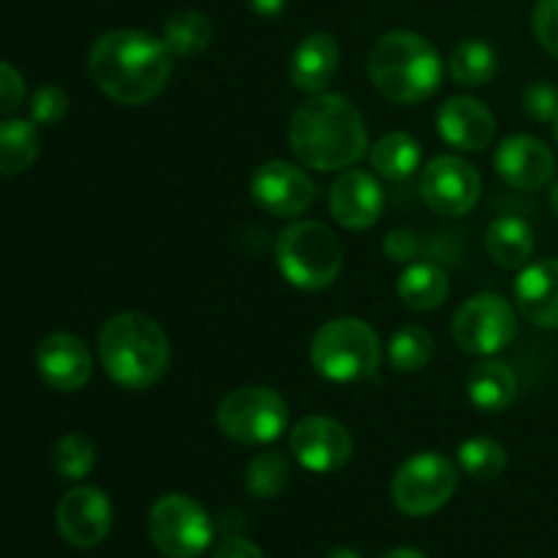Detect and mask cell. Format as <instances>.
<instances>
[{
	"instance_id": "obj_1",
	"label": "cell",
	"mask_w": 558,
	"mask_h": 558,
	"mask_svg": "<svg viewBox=\"0 0 558 558\" xmlns=\"http://www.w3.org/2000/svg\"><path fill=\"white\" fill-rule=\"evenodd\" d=\"M172 58L163 38L120 27L96 38L87 54V71L109 101L142 107L167 90L174 71Z\"/></svg>"
},
{
	"instance_id": "obj_2",
	"label": "cell",
	"mask_w": 558,
	"mask_h": 558,
	"mask_svg": "<svg viewBox=\"0 0 558 558\" xmlns=\"http://www.w3.org/2000/svg\"><path fill=\"white\" fill-rule=\"evenodd\" d=\"M289 147L303 167L343 172L368 153V125L349 98L314 93L289 120Z\"/></svg>"
},
{
	"instance_id": "obj_3",
	"label": "cell",
	"mask_w": 558,
	"mask_h": 558,
	"mask_svg": "<svg viewBox=\"0 0 558 558\" xmlns=\"http://www.w3.org/2000/svg\"><path fill=\"white\" fill-rule=\"evenodd\" d=\"M98 360L123 390L158 385L172 363V343L153 316L140 311L109 316L98 330Z\"/></svg>"
},
{
	"instance_id": "obj_4",
	"label": "cell",
	"mask_w": 558,
	"mask_h": 558,
	"mask_svg": "<svg viewBox=\"0 0 558 558\" xmlns=\"http://www.w3.org/2000/svg\"><path fill=\"white\" fill-rule=\"evenodd\" d=\"M376 90L392 104L417 107L434 98L445 80V63L434 44L412 31H390L376 38L368 54Z\"/></svg>"
},
{
	"instance_id": "obj_5",
	"label": "cell",
	"mask_w": 558,
	"mask_h": 558,
	"mask_svg": "<svg viewBox=\"0 0 558 558\" xmlns=\"http://www.w3.org/2000/svg\"><path fill=\"white\" fill-rule=\"evenodd\" d=\"M311 365L327 381H365L381 365V338L357 316H338L322 325L311 341Z\"/></svg>"
},
{
	"instance_id": "obj_6",
	"label": "cell",
	"mask_w": 558,
	"mask_h": 558,
	"mask_svg": "<svg viewBox=\"0 0 558 558\" xmlns=\"http://www.w3.org/2000/svg\"><path fill=\"white\" fill-rule=\"evenodd\" d=\"M276 262L292 287L319 292L343 270V245L322 221H292L276 240Z\"/></svg>"
},
{
	"instance_id": "obj_7",
	"label": "cell",
	"mask_w": 558,
	"mask_h": 558,
	"mask_svg": "<svg viewBox=\"0 0 558 558\" xmlns=\"http://www.w3.org/2000/svg\"><path fill=\"white\" fill-rule=\"evenodd\" d=\"M216 425L238 445H270L287 430L289 407L272 387H238L218 403Z\"/></svg>"
},
{
	"instance_id": "obj_8",
	"label": "cell",
	"mask_w": 558,
	"mask_h": 558,
	"mask_svg": "<svg viewBox=\"0 0 558 558\" xmlns=\"http://www.w3.org/2000/svg\"><path fill=\"white\" fill-rule=\"evenodd\" d=\"M458 490V466L441 452H417L398 466L390 496L403 515L428 518Z\"/></svg>"
},
{
	"instance_id": "obj_9",
	"label": "cell",
	"mask_w": 558,
	"mask_h": 558,
	"mask_svg": "<svg viewBox=\"0 0 558 558\" xmlns=\"http://www.w3.org/2000/svg\"><path fill=\"white\" fill-rule=\"evenodd\" d=\"M147 534L161 556L196 558L210 548L213 521L199 501L183 494H169L150 507Z\"/></svg>"
},
{
	"instance_id": "obj_10",
	"label": "cell",
	"mask_w": 558,
	"mask_h": 558,
	"mask_svg": "<svg viewBox=\"0 0 558 558\" xmlns=\"http://www.w3.org/2000/svg\"><path fill=\"white\" fill-rule=\"evenodd\" d=\"M452 338L469 354L490 357L518 336V314L499 294H474L452 316Z\"/></svg>"
},
{
	"instance_id": "obj_11",
	"label": "cell",
	"mask_w": 558,
	"mask_h": 558,
	"mask_svg": "<svg viewBox=\"0 0 558 558\" xmlns=\"http://www.w3.org/2000/svg\"><path fill=\"white\" fill-rule=\"evenodd\" d=\"M483 194V178L461 156H436L420 169V196L439 216H466Z\"/></svg>"
},
{
	"instance_id": "obj_12",
	"label": "cell",
	"mask_w": 558,
	"mask_h": 558,
	"mask_svg": "<svg viewBox=\"0 0 558 558\" xmlns=\"http://www.w3.org/2000/svg\"><path fill=\"white\" fill-rule=\"evenodd\" d=\"M289 450L294 461L314 474L341 472L352 461L354 441L347 425L325 414L303 417L289 434Z\"/></svg>"
},
{
	"instance_id": "obj_13",
	"label": "cell",
	"mask_w": 558,
	"mask_h": 558,
	"mask_svg": "<svg viewBox=\"0 0 558 558\" xmlns=\"http://www.w3.org/2000/svg\"><path fill=\"white\" fill-rule=\"evenodd\" d=\"M251 199L272 218H300L314 205L316 185L298 163L267 161L251 174Z\"/></svg>"
},
{
	"instance_id": "obj_14",
	"label": "cell",
	"mask_w": 558,
	"mask_h": 558,
	"mask_svg": "<svg viewBox=\"0 0 558 558\" xmlns=\"http://www.w3.org/2000/svg\"><path fill=\"white\" fill-rule=\"evenodd\" d=\"M112 501L96 485H76L58 505V532L71 548L90 550L112 532Z\"/></svg>"
},
{
	"instance_id": "obj_15",
	"label": "cell",
	"mask_w": 558,
	"mask_h": 558,
	"mask_svg": "<svg viewBox=\"0 0 558 558\" xmlns=\"http://www.w3.org/2000/svg\"><path fill=\"white\" fill-rule=\"evenodd\" d=\"M494 167L507 185L518 191H539L556 178V156L543 140L515 134L499 142Z\"/></svg>"
},
{
	"instance_id": "obj_16",
	"label": "cell",
	"mask_w": 558,
	"mask_h": 558,
	"mask_svg": "<svg viewBox=\"0 0 558 558\" xmlns=\"http://www.w3.org/2000/svg\"><path fill=\"white\" fill-rule=\"evenodd\" d=\"M330 213L343 229H360L374 227L385 213V189L376 180L374 172L368 169H343L330 185Z\"/></svg>"
},
{
	"instance_id": "obj_17",
	"label": "cell",
	"mask_w": 558,
	"mask_h": 558,
	"mask_svg": "<svg viewBox=\"0 0 558 558\" xmlns=\"http://www.w3.org/2000/svg\"><path fill=\"white\" fill-rule=\"evenodd\" d=\"M38 376L58 392H76L90 381L93 354L82 338L71 332H52L36 349Z\"/></svg>"
},
{
	"instance_id": "obj_18",
	"label": "cell",
	"mask_w": 558,
	"mask_h": 558,
	"mask_svg": "<svg viewBox=\"0 0 558 558\" xmlns=\"http://www.w3.org/2000/svg\"><path fill=\"white\" fill-rule=\"evenodd\" d=\"M441 140L463 153H480L494 142L496 118L483 101L472 96H452L436 112Z\"/></svg>"
},
{
	"instance_id": "obj_19",
	"label": "cell",
	"mask_w": 558,
	"mask_h": 558,
	"mask_svg": "<svg viewBox=\"0 0 558 558\" xmlns=\"http://www.w3.org/2000/svg\"><path fill=\"white\" fill-rule=\"evenodd\" d=\"M512 294L523 319L543 330H558V259L523 267Z\"/></svg>"
},
{
	"instance_id": "obj_20",
	"label": "cell",
	"mask_w": 558,
	"mask_h": 558,
	"mask_svg": "<svg viewBox=\"0 0 558 558\" xmlns=\"http://www.w3.org/2000/svg\"><path fill=\"white\" fill-rule=\"evenodd\" d=\"M338 65H341V49L330 33H311L294 47L289 60V80L298 90L325 93L330 82L336 80Z\"/></svg>"
},
{
	"instance_id": "obj_21",
	"label": "cell",
	"mask_w": 558,
	"mask_h": 558,
	"mask_svg": "<svg viewBox=\"0 0 558 558\" xmlns=\"http://www.w3.org/2000/svg\"><path fill=\"white\" fill-rule=\"evenodd\" d=\"M466 392L469 401H472L480 412L499 414L515 403L518 376L507 363L485 360V363L474 365V368L469 371Z\"/></svg>"
},
{
	"instance_id": "obj_22",
	"label": "cell",
	"mask_w": 558,
	"mask_h": 558,
	"mask_svg": "<svg viewBox=\"0 0 558 558\" xmlns=\"http://www.w3.org/2000/svg\"><path fill=\"white\" fill-rule=\"evenodd\" d=\"M398 298L407 308L428 314V311L441 308L450 298V278L434 262H412L398 278Z\"/></svg>"
},
{
	"instance_id": "obj_23",
	"label": "cell",
	"mask_w": 558,
	"mask_h": 558,
	"mask_svg": "<svg viewBox=\"0 0 558 558\" xmlns=\"http://www.w3.org/2000/svg\"><path fill=\"white\" fill-rule=\"evenodd\" d=\"M485 251L505 270H518L534 254V229L518 216H501L485 232Z\"/></svg>"
},
{
	"instance_id": "obj_24",
	"label": "cell",
	"mask_w": 558,
	"mask_h": 558,
	"mask_svg": "<svg viewBox=\"0 0 558 558\" xmlns=\"http://www.w3.org/2000/svg\"><path fill=\"white\" fill-rule=\"evenodd\" d=\"M423 167V147L407 131H390L371 147V169L390 183H403Z\"/></svg>"
},
{
	"instance_id": "obj_25",
	"label": "cell",
	"mask_w": 558,
	"mask_h": 558,
	"mask_svg": "<svg viewBox=\"0 0 558 558\" xmlns=\"http://www.w3.org/2000/svg\"><path fill=\"white\" fill-rule=\"evenodd\" d=\"M41 136L33 120H0V174H22L36 163Z\"/></svg>"
},
{
	"instance_id": "obj_26",
	"label": "cell",
	"mask_w": 558,
	"mask_h": 558,
	"mask_svg": "<svg viewBox=\"0 0 558 558\" xmlns=\"http://www.w3.org/2000/svg\"><path fill=\"white\" fill-rule=\"evenodd\" d=\"M499 71V54L483 38H463L450 52V76L461 87H483Z\"/></svg>"
},
{
	"instance_id": "obj_27",
	"label": "cell",
	"mask_w": 558,
	"mask_h": 558,
	"mask_svg": "<svg viewBox=\"0 0 558 558\" xmlns=\"http://www.w3.org/2000/svg\"><path fill=\"white\" fill-rule=\"evenodd\" d=\"M161 38L174 58H199L213 41V22L202 11H178L163 22Z\"/></svg>"
},
{
	"instance_id": "obj_28",
	"label": "cell",
	"mask_w": 558,
	"mask_h": 558,
	"mask_svg": "<svg viewBox=\"0 0 558 558\" xmlns=\"http://www.w3.org/2000/svg\"><path fill=\"white\" fill-rule=\"evenodd\" d=\"M436 354V341L430 330L420 325H403L392 332L390 343H387V357L390 365L401 374H417V371L428 368L430 360Z\"/></svg>"
},
{
	"instance_id": "obj_29",
	"label": "cell",
	"mask_w": 558,
	"mask_h": 558,
	"mask_svg": "<svg viewBox=\"0 0 558 558\" xmlns=\"http://www.w3.org/2000/svg\"><path fill=\"white\" fill-rule=\"evenodd\" d=\"M458 469L472 480H496L507 469V450L496 439L488 436H474L458 447Z\"/></svg>"
},
{
	"instance_id": "obj_30",
	"label": "cell",
	"mask_w": 558,
	"mask_h": 558,
	"mask_svg": "<svg viewBox=\"0 0 558 558\" xmlns=\"http://www.w3.org/2000/svg\"><path fill=\"white\" fill-rule=\"evenodd\" d=\"M289 483V461L278 450L259 452L245 469V488L254 499H276Z\"/></svg>"
},
{
	"instance_id": "obj_31",
	"label": "cell",
	"mask_w": 558,
	"mask_h": 558,
	"mask_svg": "<svg viewBox=\"0 0 558 558\" xmlns=\"http://www.w3.org/2000/svg\"><path fill=\"white\" fill-rule=\"evenodd\" d=\"M52 466L63 480H85L96 466V447L82 434L60 436L52 447Z\"/></svg>"
},
{
	"instance_id": "obj_32",
	"label": "cell",
	"mask_w": 558,
	"mask_h": 558,
	"mask_svg": "<svg viewBox=\"0 0 558 558\" xmlns=\"http://www.w3.org/2000/svg\"><path fill=\"white\" fill-rule=\"evenodd\" d=\"M27 109H31V120L36 125H54L69 112V96H65L63 87L41 85L31 96Z\"/></svg>"
},
{
	"instance_id": "obj_33",
	"label": "cell",
	"mask_w": 558,
	"mask_h": 558,
	"mask_svg": "<svg viewBox=\"0 0 558 558\" xmlns=\"http://www.w3.org/2000/svg\"><path fill=\"white\" fill-rule=\"evenodd\" d=\"M523 112L537 123H556L558 120V87L548 80H537L523 90Z\"/></svg>"
},
{
	"instance_id": "obj_34",
	"label": "cell",
	"mask_w": 558,
	"mask_h": 558,
	"mask_svg": "<svg viewBox=\"0 0 558 558\" xmlns=\"http://www.w3.org/2000/svg\"><path fill=\"white\" fill-rule=\"evenodd\" d=\"M532 31L539 47L558 60V0H539L532 14Z\"/></svg>"
},
{
	"instance_id": "obj_35",
	"label": "cell",
	"mask_w": 558,
	"mask_h": 558,
	"mask_svg": "<svg viewBox=\"0 0 558 558\" xmlns=\"http://www.w3.org/2000/svg\"><path fill=\"white\" fill-rule=\"evenodd\" d=\"M381 248H385V256L390 262L412 265V262H417L423 243H420V238L412 229H392V232H387L385 240H381Z\"/></svg>"
},
{
	"instance_id": "obj_36",
	"label": "cell",
	"mask_w": 558,
	"mask_h": 558,
	"mask_svg": "<svg viewBox=\"0 0 558 558\" xmlns=\"http://www.w3.org/2000/svg\"><path fill=\"white\" fill-rule=\"evenodd\" d=\"M25 104V80L11 63L0 60V118L14 114Z\"/></svg>"
},
{
	"instance_id": "obj_37",
	"label": "cell",
	"mask_w": 558,
	"mask_h": 558,
	"mask_svg": "<svg viewBox=\"0 0 558 558\" xmlns=\"http://www.w3.org/2000/svg\"><path fill=\"white\" fill-rule=\"evenodd\" d=\"M213 558H265L259 545H254L245 537H227L216 545Z\"/></svg>"
},
{
	"instance_id": "obj_38",
	"label": "cell",
	"mask_w": 558,
	"mask_h": 558,
	"mask_svg": "<svg viewBox=\"0 0 558 558\" xmlns=\"http://www.w3.org/2000/svg\"><path fill=\"white\" fill-rule=\"evenodd\" d=\"M287 5L289 0H248V9L254 11L256 16H265V20H272V16L283 14Z\"/></svg>"
},
{
	"instance_id": "obj_39",
	"label": "cell",
	"mask_w": 558,
	"mask_h": 558,
	"mask_svg": "<svg viewBox=\"0 0 558 558\" xmlns=\"http://www.w3.org/2000/svg\"><path fill=\"white\" fill-rule=\"evenodd\" d=\"M381 558H428V556L417 548H396V550H387Z\"/></svg>"
},
{
	"instance_id": "obj_40",
	"label": "cell",
	"mask_w": 558,
	"mask_h": 558,
	"mask_svg": "<svg viewBox=\"0 0 558 558\" xmlns=\"http://www.w3.org/2000/svg\"><path fill=\"white\" fill-rule=\"evenodd\" d=\"M325 558H363L354 548H332Z\"/></svg>"
},
{
	"instance_id": "obj_41",
	"label": "cell",
	"mask_w": 558,
	"mask_h": 558,
	"mask_svg": "<svg viewBox=\"0 0 558 558\" xmlns=\"http://www.w3.org/2000/svg\"><path fill=\"white\" fill-rule=\"evenodd\" d=\"M550 207H554V213H556V218H558V178H556V183H554V191H550Z\"/></svg>"
},
{
	"instance_id": "obj_42",
	"label": "cell",
	"mask_w": 558,
	"mask_h": 558,
	"mask_svg": "<svg viewBox=\"0 0 558 558\" xmlns=\"http://www.w3.org/2000/svg\"><path fill=\"white\" fill-rule=\"evenodd\" d=\"M554 136H556V145H558V120L554 123Z\"/></svg>"
}]
</instances>
